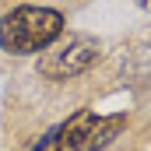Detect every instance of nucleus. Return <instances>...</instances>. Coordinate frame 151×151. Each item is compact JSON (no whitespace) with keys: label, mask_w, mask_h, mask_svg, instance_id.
<instances>
[{"label":"nucleus","mask_w":151,"mask_h":151,"mask_svg":"<svg viewBox=\"0 0 151 151\" xmlns=\"http://www.w3.org/2000/svg\"><path fill=\"white\" fill-rule=\"evenodd\" d=\"M67 35V14L49 4H18L0 14V53L39 56Z\"/></svg>","instance_id":"obj_1"},{"label":"nucleus","mask_w":151,"mask_h":151,"mask_svg":"<svg viewBox=\"0 0 151 151\" xmlns=\"http://www.w3.org/2000/svg\"><path fill=\"white\" fill-rule=\"evenodd\" d=\"M130 127L127 109H77L63 123H56V137L53 151H106L123 137V130Z\"/></svg>","instance_id":"obj_2"},{"label":"nucleus","mask_w":151,"mask_h":151,"mask_svg":"<svg viewBox=\"0 0 151 151\" xmlns=\"http://www.w3.org/2000/svg\"><path fill=\"white\" fill-rule=\"evenodd\" d=\"M106 46L99 35H88V32H70L63 35L56 46H49L46 53L35 56V74L42 81H74L84 77L99 60H102Z\"/></svg>","instance_id":"obj_3"},{"label":"nucleus","mask_w":151,"mask_h":151,"mask_svg":"<svg viewBox=\"0 0 151 151\" xmlns=\"http://www.w3.org/2000/svg\"><path fill=\"white\" fill-rule=\"evenodd\" d=\"M134 7H137V11H144V14H151V0H134Z\"/></svg>","instance_id":"obj_4"}]
</instances>
